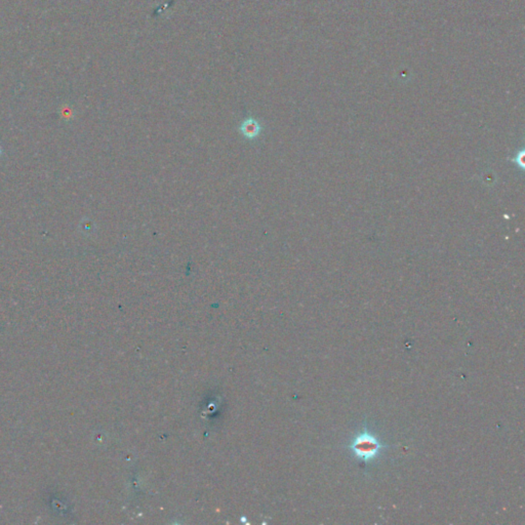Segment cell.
I'll return each instance as SVG.
<instances>
[{"instance_id":"cell-3","label":"cell","mask_w":525,"mask_h":525,"mask_svg":"<svg viewBox=\"0 0 525 525\" xmlns=\"http://www.w3.org/2000/svg\"><path fill=\"white\" fill-rule=\"evenodd\" d=\"M1 153H2V149H1V147H0V155H1Z\"/></svg>"},{"instance_id":"cell-1","label":"cell","mask_w":525,"mask_h":525,"mask_svg":"<svg viewBox=\"0 0 525 525\" xmlns=\"http://www.w3.org/2000/svg\"><path fill=\"white\" fill-rule=\"evenodd\" d=\"M385 447H388V445L381 444L375 436L367 432V430H365L364 433L358 435L349 446L355 456L364 463L375 459L380 449Z\"/></svg>"},{"instance_id":"cell-2","label":"cell","mask_w":525,"mask_h":525,"mask_svg":"<svg viewBox=\"0 0 525 525\" xmlns=\"http://www.w3.org/2000/svg\"><path fill=\"white\" fill-rule=\"evenodd\" d=\"M240 130L242 134L244 135V137H247L249 138H253L260 135L261 126H260V123L256 120L252 118H249L242 121Z\"/></svg>"}]
</instances>
